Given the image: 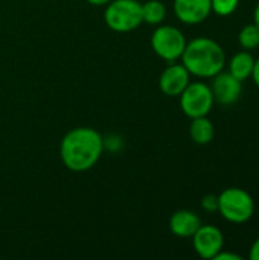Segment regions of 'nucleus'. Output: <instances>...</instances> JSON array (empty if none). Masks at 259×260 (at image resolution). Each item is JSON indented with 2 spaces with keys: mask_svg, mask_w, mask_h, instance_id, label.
Returning a JSON list of instances; mask_svg holds the SVG:
<instances>
[{
  "mask_svg": "<svg viewBox=\"0 0 259 260\" xmlns=\"http://www.w3.org/2000/svg\"><path fill=\"white\" fill-rule=\"evenodd\" d=\"M85 2L90 3V5H93V6H105L111 0H85Z\"/></svg>",
  "mask_w": 259,
  "mask_h": 260,
  "instance_id": "21",
  "label": "nucleus"
},
{
  "mask_svg": "<svg viewBox=\"0 0 259 260\" xmlns=\"http://www.w3.org/2000/svg\"><path fill=\"white\" fill-rule=\"evenodd\" d=\"M211 5L212 12H215L220 17H229L237 11L240 0H211Z\"/></svg>",
  "mask_w": 259,
  "mask_h": 260,
  "instance_id": "16",
  "label": "nucleus"
},
{
  "mask_svg": "<svg viewBox=\"0 0 259 260\" xmlns=\"http://www.w3.org/2000/svg\"><path fill=\"white\" fill-rule=\"evenodd\" d=\"M189 82L191 73L188 72V69L183 64L176 62H171V66H168L159 78V87L162 93L171 98L180 96Z\"/></svg>",
  "mask_w": 259,
  "mask_h": 260,
  "instance_id": "9",
  "label": "nucleus"
},
{
  "mask_svg": "<svg viewBox=\"0 0 259 260\" xmlns=\"http://www.w3.org/2000/svg\"><path fill=\"white\" fill-rule=\"evenodd\" d=\"M212 260H243V257L240 254H235V253H226L223 248Z\"/></svg>",
  "mask_w": 259,
  "mask_h": 260,
  "instance_id": "18",
  "label": "nucleus"
},
{
  "mask_svg": "<svg viewBox=\"0 0 259 260\" xmlns=\"http://www.w3.org/2000/svg\"><path fill=\"white\" fill-rule=\"evenodd\" d=\"M191 126H189V136L194 143L197 145H208L214 140L215 136V126L208 116L202 117H194L191 119Z\"/></svg>",
  "mask_w": 259,
  "mask_h": 260,
  "instance_id": "13",
  "label": "nucleus"
},
{
  "mask_svg": "<svg viewBox=\"0 0 259 260\" xmlns=\"http://www.w3.org/2000/svg\"><path fill=\"white\" fill-rule=\"evenodd\" d=\"M202 207H203V210H206L209 213L217 212L218 210V195H212V193L205 195L202 198Z\"/></svg>",
  "mask_w": 259,
  "mask_h": 260,
  "instance_id": "17",
  "label": "nucleus"
},
{
  "mask_svg": "<svg viewBox=\"0 0 259 260\" xmlns=\"http://www.w3.org/2000/svg\"><path fill=\"white\" fill-rule=\"evenodd\" d=\"M186 43L188 40L185 34L169 24H160L151 35V47L154 53L168 62H176L182 58Z\"/></svg>",
  "mask_w": 259,
  "mask_h": 260,
  "instance_id": "5",
  "label": "nucleus"
},
{
  "mask_svg": "<svg viewBox=\"0 0 259 260\" xmlns=\"http://www.w3.org/2000/svg\"><path fill=\"white\" fill-rule=\"evenodd\" d=\"M166 17V6L160 0H148L142 3V18L148 24H160Z\"/></svg>",
  "mask_w": 259,
  "mask_h": 260,
  "instance_id": "14",
  "label": "nucleus"
},
{
  "mask_svg": "<svg viewBox=\"0 0 259 260\" xmlns=\"http://www.w3.org/2000/svg\"><path fill=\"white\" fill-rule=\"evenodd\" d=\"M249 259L250 260H259V238L252 244L250 247V253H249Z\"/></svg>",
  "mask_w": 259,
  "mask_h": 260,
  "instance_id": "19",
  "label": "nucleus"
},
{
  "mask_svg": "<svg viewBox=\"0 0 259 260\" xmlns=\"http://www.w3.org/2000/svg\"><path fill=\"white\" fill-rule=\"evenodd\" d=\"M255 82V85L259 88V58L255 59V66H253V70H252V76H250Z\"/></svg>",
  "mask_w": 259,
  "mask_h": 260,
  "instance_id": "20",
  "label": "nucleus"
},
{
  "mask_svg": "<svg viewBox=\"0 0 259 260\" xmlns=\"http://www.w3.org/2000/svg\"><path fill=\"white\" fill-rule=\"evenodd\" d=\"M179 98H180V108L189 119L208 116L215 104L211 85L202 81L189 82Z\"/></svg>",
  "mask_w": 259,
  "mask_h": 260,
  "instance_id": "6",
  "label": "nucleus"
},
{
  "mask_svg": "<svg viewBox=\"0 0 259 260\" xmlns=\"http://www.w3.org/2000/svg\"><path fill=\"white\" fill-rule=\"evenodd\" d=\"M238 43L243 50H255L259 47V27L255 23L246 24L238 34Z\"/></svg>",
  "mask_w": 259,
  "mask_h": 260,
  "instance_id": "15",
  "label": "nucleus"
},
{
  "mask_svg": "<svg viewBox=\"0 0 259 260\" xmlns=\"http://www.w3.org/2000/svg\"><path fill=\"white\" fill-rule=\"evenodd\" d=\"M202 219L197 213L191 210H177L169 218V230L174 236L188 239L192 238L194 233L200 229Z\"/></svg>",
  "mask_w": 259,
  "mask_h": 260,
  "instance_id": "11",
  "label": "nucleus"
},
{
  "mask_svg": "<svg viewBox=\"0 0 259 260\" xmlns=\"http://www.w3.org/2000/svg\"><path fill=\"white\" fill-rule=\"evenodd\" d=\"M211 12V0H174V14L185 24H200Z\"/></svg>",
  "mask_w": 259,
  "mask_h": 260,
  "instance_id": "10",
  "label": "nucleus"
},
{
  "mask_svg": "<svg viewBox=\"0 0 259 260\" xmlns=\"http://www.w3.org/2000/svg\"><path fill=\"white\" fill-rule=\"evenodd\" d=\"M191 239H192L195 253L202 259L212 260L224 247V236L221 230L215 225L202 224Z\"/></svg>",
  "mask_w": 259,
  "mask_h": 260,
  "instance_id": "7",
  "label": "nucleus"
},
{
  "mask_svg": "<svg viewBox=\"0 0 259 260\" xmlns=\"http://www.w3.org/2000/svg\"><path fill=\"white\" fill-rule=\"evenodd\" d=\"M253 23H255V24L259 27V3L256 5L255 11H253Z\"/></svg>",
  "mask_w": 259,
  "mask_h": 260,
  "instance_id": "22",
  "label": "nucleus"
},
{
  "mask_svg": "<svg viewBox=\"0 0 259 260\" xmlns=\"http://www.w3.org/2000/svg\"><path fill=\"white\" fill-rule=\"evenodd\" d=\"M227 222L246 224L255 213L252 195L241 187H227L218 195V210Z\"/></svg>",
  "mask_w": 259,
  "mask_h": 260,
  "instance_id": "4",
  "label": "nucleus"
},
{
  "mask_svg": "<svg viewBox=\"0 0 259 260\" xmlns=\"http://www.w3.org/2000/svg\"><path fill=\"white\" fill-rule=\"evenodd\" d=\"M180 59L191 76L197 78H214L226 66L224 49L208 37L188 41Z\"/></svg>",
  "mask_w": 259,
  "mask_h": 260,
  "instance_id": "2",
  "label": "nucleus"
},
{
  "mask_svg": "<svg viewBox=\"0 0 259 260\" xmlns=\"http://www.w3.org/2000/svg\"><path fill=\"white\" fill-rule=\"evenodd\" d=\"M255 66V58L250 50H241L235 53L229 61V73L234 75L237 79L244 82L252 76V70Z\"/></svg>",
  "mask_w": 259,
  "mask_h": 260,
  "instance_id": "12",
  "label": "nucleus"
},
{
  "mask_svg": "<svg viewBox=\"0 0 259 260\" xmlns=\"http://www.w3.org/2000/svg\"><path fill=\"white\" fill-rule=\"evenodd\" d=\"M104 137L90 126H76L61 140L60 157L72 172H85L96 166L104 152Z\"/></svg>",
  "mask_w": 259,
  "mask_h": 260,
  "instance_id": "1",
  "label": "nucleus"
},
{
  "mask_svg": "<svg viewBox=\"0 0 259 260\" xmlns=\"http://www.w3.org/2000/svg\"><path fill=\"white\" fill-rule=\"evenodd\" d=\"M211 90L215 102L220 105H234L243 93V82L229 72H220L212 78Z\"/></svg>",
  "mask_w": 259,
  "mask_h": 260,
  "instance_id": "8",
  "label": "nucleus"
},
{
  "mask_svg": "<svg viewBox=\"0 0 259 260\" xmlns=\"http://www.w3.org/2000/svg\"><path fill=\"white\" fill-rule=\"evenodd\" d=\"M104 21L113 32H133L143 23L142 3L137 0H111L105 5Z\"/></svg>",
  "mask_w": 259,
  "mask_h": 260,
  "instance_id": "3",
  "label": "nucleus"
}]
</instances>
